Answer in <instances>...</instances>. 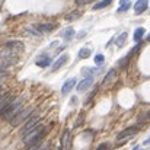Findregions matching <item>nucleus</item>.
Masks as SVG:
<instances>
[{"label": "nucleus", "mask_w": 150, "mask_h": 150, "mask_svg": "<svg viewBox=\"0 0 150 150\" xmlns=\"http://www.w3.org/2000/svg\"><path fill=\"white\" fill-rule=\"evenodd\" d=\"M23 100H25L23 96H19V98H16V99H12L7 105H6V108L1 111V114H0L1 118L6 120V121H12V120L22 111Z\"/></svg>", "instance_id": "1"}, {"label": "nucleus", "mask_w": 150, "mask_h": 150, "mask_svg": "<svg viewBox=\"0 0 150 150\" xmlns=\"http://www.w3.org/2000/svg\"><path fill=\"white\" fill-rule=\"evenodd\" d=\"M42 136H44V125L40 122L32 131H29L28 134H25L22 140H23V143L26 146H32V144H37L42 139Z\"/></svg>", "instance_id": "2"}, {"label": "nucleus", "mask_w": 150, "mask_h": 150, "mask_svg": "<svg viewBox=\"0 0 150 150\" xmlns=\"http://www.w3.org/2000/svg\"><path fill=\"white\" fill-rule=\"evenodd\" d=\"M0 61H1V66H4V67L12 66L18 61V52L4 47L3 50H0Z\"/></svg>", "instance_id": "3"}, {"label": "nucleus", "mask_w": 150, "mask_h": 150, "mask_svg": "<svg viewBox=\"0 0 150 150\" xmlns=\"http://www.w3.org/2000/svg\"><path fill=\"white\" fill-rule=\"evenodd\" d=\"M41 122V118H40V115H34V117H31L28 121H26V124L22 127V130H21V134L22 136H25V134H28L29 131H32L38 124Z\"/></svg>", "instance_id": "4"}, {"label": "nucleus", "mask_w": 150, "mask_h": 150, "mask_svg": "<svg viewBox=\"0 0 150 150\" xmlns=\"http://www.w3.org/2000/svg\"><path fill=\"white\" fill-rule=\"evenodd\" d=\"M34 112V108L32 106H28V108H25V109H22L10 122H12V125H16V124H19L21 121H23V120H28L29 117H31V114Z\"/></svg>", "instance_id": "5"}, {"label": "nucleus", "mask_w": 150, "mask_h": 150, "mask_svg": "<svg viewBox=\"0 0 150 150\" xmlns=\"http://www.w3.org/2000/svg\"><path fill=\"white\" fill-rule=\"evenodd\" d=\"M139 131V127H128L125 130H122L118 136H117V140H124V139H131L133 136H136Z\"/></svg>", "instance_id": "6"}, {"label": "nucleus", "mask_w": 150, "mask_h": 150, "mask_svg": "<svg viewBox=\"0 0 150 150\" xmlns=\"http://www.w3.org/2000/svg\"><path fill=\"white\" fill-rule=\"evenodd\" d=\"M92 85H93V77H85V79L77 85V92H79V93H83V92H86Z\"/></svg>", "instance_id": "7"}, {"label": "nucleus", "mask_w": 150, "mask_h": 150, "mask_svg": "<svg viewBox=\"0 0 150 150\" xmlns=\"http://www.w3.org/2000/svg\"><path fill=\"white\" fill-rule=\"evenodd\" d=\"M149 7V0H137L134 3V13L136 15H140L143 12H146Z\"/></svg>", "instance_id": "8"}, {"label": "nucleus", "mask_w": 150, "mask_h": 150, "mask_svg": "<svg viewBox=\"0 0 150 150\" xmlns=\"http://www.w3.org/2000/svg\"><path fill=\"white\" fill-rule=\"evenodd\" d=\"M4 47L16 51V52H21V51H23V48H25V47H23V42H21V41H7V42L4 44Z\"/></svg>", "instance_id": "9"}, {"label": "nucleus", "mask_w": 150, "mask_h": 150, "mask_svg": "<svg viewBox=\"0 0 150 150\" xmlns=\"http://www.w3.org/2000/svg\"><path fill=\"white\" fill-rule=\"evenodd\" d=\"M74 85H76V79L74 77H71V79H69V80H66V83L63 85V88H61V95H67L73 88H74Z\"/></svg>", "instance_id": "10"}, {"label": "nucleus", "mask_w": 150, "mask_h": 150, "mask_svg": "<svg viewBox=\"0 0 150 150\" xmlns=\"http://www.w3.org/2000/svg\"><path fill=\"white\" fill-rule=\"evenodd\" d=\"M61 146H63V149H66V150H69L70 146H71V136H70V131H69V130H66V131L63 133Z\"/></svg>", "instance_id": "11"}, {"label": "nucleus", "mask_w": 150, "mask_h": 150, "mask_svg": "<svg viewBox=\"0 0 150 150\" xmlns=\"http://www.w3.org/2000/svg\"><path fill=\"white\" fill-rule=\"evenodd\" d=\"M35 63H37V66H40V67H47V66L51 64V57L47 55V54H41V55L37 58Z\"/></svg>", "instance_id": "12"}, {"label": "nucleus", "mask_w": 150, "mask_h": 150, "mask_svg": "<svg viewBox=\"0 0 150 150\" xmlns=\"http://www.w3.org/2000/svg\"><path fill=\"white\" fill-rule=\"evenodd\" d=\"M60 37L63 40H66V41H70L71 38H74V29L71 26H69V28H66V29H63L60 32Z\"/></svg>", "instance_id": "13"}, {"label": "nucleus", "mask_w": 150, "mask_h": 150, "mask_svg": "<svg viewBox=\"0 0 150 150\" xmlns=\"http://www.w3.org/2000/svg\"><path fill=\"white\" fill-rule=\"evenodd\" d=\"M67 63V55L66 54H63V55H60L54 63H52V71H55V70H58L60 67H63L64 64Z\"/></svg>", "instance_id": "14"}, {"label": "nucleus", "mask_w": 150, "mask_h": 150, "mask_svg": "<svg viewBox=\"0 0 150 150\" xmlns=\"http://www.w3.org/2000/svg\"><path fill=\"white\" fill-rule=\"evenodd\" d=\"M100 70L99 69H91V67H85V69H82V74L85 76V77H93L95 74H98Z\"/></svg>", "instance_id": "15"}, {"label": "nucleus", "mask_w": 150, "mask_h": 150, "mask_svg": "<svg viewBox=\"0 0 150 150\" xmlns=\"http://www.w3.org/2000/svg\"><path fill=\"white\" fill-rule=\"evenodd\" d=\"M127 37H128V34H127V32H121V34L115 38V45H117V47H122V45L125 44Z\"/></svg>", "instance_id": "16"}, {"label": "nucleus", "mask_w": 150, "mask_h": 150, "mask_svg": "<svg viewBox=\"0 0 150 150\" xmlns=\"http://www.w3.org/2000/svg\"><path fill=\"white\" fill-rule=\"evenodd\" d=\"M54 28H55V25H54V23H42V25H38V29L41 31V34L51 32Z\"/></svg>", "instance_id": "17"}, {"label": "nucleus", "mask_w": 150, "mask_h": 150, "mask_svg": "<svg viewBox=\"0 0 150 150\" xmlns=\"http://www.w3.org/2000/svg\"><path fill=\"white\" fill-rule=\"evenodd\" d=\"M48 147H50V143L48 142H44V143H41V144H32L31 147L28 150H48Z\"/></svg>", "instance_id": "18"}, {"label": "nucleus", "mask_w": 150, "mask_h": 150, "mask_svg": "<svg viewBox=\"0 0 150 150\" xmlns=\"http://www.w3.org/2000/svg\"><path fill=\"white\" fill-rule=\"evenodd\" d=\"M144 32H146V29L144 28H137L136 31H134V41L136 42H139V41H142V38H143V35H144Z\"/></svg>", "instance_id": "19"}, {"label": "nucleus", "mask_w": 150, "mask_h": 150, "mask_svg": "<svg viewBox=\"0 0 150 150\" xmlns=\"http://www.w3.org/2000/svg\"><path fill=\"white\" fill-rule=\"evenodd\" d=\"M10 100H12V98H10L9 95H6V96H0V114H1V111L6 108V105H7Z\"/></svg>", "instance_id": "20"}, {"label": "nucleus", "mask_w": 150, "mask_h": 150, "mask_svg": "<svg viewBox=\"0 0 150 150\" xmlns=\"http://www.w3.org/2000/svg\"><path fill=\"white\" fill-rule=\"evenodd\" d=\"M111 3H112V0H100L99 3L93 4V9H95V10H99V9H103V7L109 6Z\"/></svg>", "instance_id": "21"}, {"label": "nucleus", "mask_w": 150, "mask_h": 150, "mask_svg": "<svg viewBox=\"0 0 150 150\" xmlns=\"http://www.w3.org/2000/svg\"><path fill=\"white\" fill-rule=\"evenodd\" d=\"M115 74H117V71H115L114 69H112V70H109V71H108V74L105 76V79H103V82H102V83H103V85H105V83H109Z\"/></svg>", "instance_id": "22"}, {"label": "nucleus", "mask_w": 150, "mask_h": 150, "mask_svg": "<svg viewBox=\"0 0 150 150\" xmlns=\"http://www.w3.org/2000/svg\"><path fill=\"white\" fill-rule=\"evenodd\" d=\"M91 57V50L89 48H82L79 51V58H89Z\"/></svg>", "instance_id": "23"}, {"label": "nucleus", "mask_w": 150, "mask_h": 150, "mask_svg": "<svg viewBox=\"0 0 150 150\" xmlns=\"http://www.w3.org/2000/svg\"><path fill=\"white\" fill-rule=\"evenodd\" d=\"M80 15H82V13H80L79 10H74V12H71V13L66 15V19H67V21H73V19H77Z\"/></svg>", "instance_id": "24"}, {"label": "nucleus", "mask_w": 150, "mask_h": 150, "mask_svg": "<svg viewBox=\"0 0 150 150\" xmlns=\"http://www.w3.org/2000/svg\"><path fill=\"white\" fill-rule=\"evenodd\" d=\"M130 6H131V4H130V1H128V3H124V4H120L118 12H120V13H124V12H127V10L130 9Z\"/></svg>", "instance_id": "25"}, {"label": "nucleus", "mask_w": 150, "mask_h": 150, "mask_svg": "<svg viewBox=\"0 0 150 150\" xmlns=\"http://www.w3.org/2000/svg\"><path fill=\"white\" fill-rule=\"evenodd\" d=\"M92 0H74V3L77 4V6H86V4H89Z\"/></svg>", "instance_id": "26"}, {"label": "nucleus", "mask_w": 150, "mask_h": 150, "mask_svg": "<svg viewBox=\"0 0 150 150\" xmlns=\"http://www.w3.org/2000/svg\"><path fill=\"white\" fill-rule=\"evenodd\" d=\"M103 58H105V57H103L102 54H96V55H95V63H96V64H102V63H103Z\"/></svg>", "instance_id": "27"}, {"label": "nucleus", "mask_w": 150, "mask_h": 150, "mask_svg": "<svg viewBox=\"0 0 150 150\" xmlns=\"http://www.w3.org/2000/svg\"><path fill=\"white\" fill-rule=\"evenodd\" d=\"M4 76H7V70H6V67H4V66H1V64H0V79H1V77H4Z\"/></svg>", "instance_id": "28"}, {"label": "nucleus", "mask_w": 150, "mask_h": 150, "mask_svg": "<svg viewBox=\"0 0 150 150\" xmlns=\"http://www.w3.org/2000/svg\"><path fill=\"white\" fill-rule=\"evenodd\" d=\"M80 121H83V112L79 115V118H77V121L74 122V127H79V124H80Z\"/></svg>", "instance_id": "29"}, {"label": "nucleus", "mask_w": 150, "mask_h": 150, "mask_svg": "<svg viewBox=\"0 0 150 150\" xmlns=\"http://www.w3.org/2000/svg\"><path fill=\"white\" fill-rule=\"evenodd\" d=\"M108 147H109V144H108V143H102V144H100V146L96 150H106Z\"/></svg>", "instance_id": "30"}, {"label": "nucleus", "mask_w": 150, "mask_h": 150, "mask_svg": "<svg viewBox=\"0 0 150 150\" xmlns=\"http://www.w3.org/2000/svg\"><path fill=\"white\" fill-rule=\"evenodd\" d=\"M85 35H86V32H85V31H82V32H80V34L77 35V38H79V40H82V38H83Z\"/></svg>", "instance_id": "31"}, {"label": "nucleus", "mask_w": 150, "mask_h": 150, "mask_svg": "<svg viewBox=\"0 0 150 150\" xmlns=\"http://www.w3.org/2000/svg\"><path fill=\"white\" fill-rule=\"evenodd\" d=\"M130 0H120V4H124V3H128Z\"/></svg>", "instance_id": "32"}, {"label": "nucleus", "mask_w": 150, "mask_h": 150, "mask_svg": "<svg viewBox=\"0 0 150 150\" xmlns=\"http://www.w3.org/2000/svg\"><path fill=\"white\" fill-rule=\"evenodd\" d=\"M144 144H150V137L147 139V140H144Z\"/></svg>", "instance_id": "33"}, {"label": "nucleus", "mask_w": 150, "mask_h": 150, "mask_svg": "<svg viewBox=\"0 0 150 150\" xmlns=\"http://www.w3.org/2000/svg\"><path fill=\"white\" fill-rule=\"evenodd\" d=\"M61 149H63V146H60V147H58V149H57V150H61Z\"/></svg>", "instance_id": "34"}, {"label": "nucleus", "mask_w": 150, "mask_h": 150, "mask_svg": "<svg viewBox=\"0 0 150 150\" xmlns=\"http://www.w3.org/2000/svg\"><path fill=\"white\" fill-rule=\"evenodd\" d=\"M133 150H139V147H134V149H133Z\"/></svg>", "instance_id": "35"}, {"label": "nucleus", "mask_w": 150, "mask_h": 150, "mask_svg": "<svg viewBox=\"0 0 150 150\" xmlns=\"http://www.w3.org/2000/svg\"><path fill=\"white\" fill-rule=\"evenodd\" d=\"M147 117H150V112H147Z\"/></svg>", "instance_id": "36"}, {"label": "nucleus", "mask_w": 150, "mask_h": 150, "mask_svg": "<svg viewBox=\"0 0 150 150\" xmlns=\"http://www.w3.org/2000/svg\"><path fill=\"white\" fill-rule=\"evenodd\" d=\"M147 40H149V41H150V35H149V37H147Z\"/></svg>", "instance_id": "37"}]
</instances>
